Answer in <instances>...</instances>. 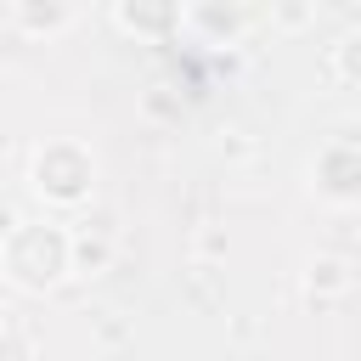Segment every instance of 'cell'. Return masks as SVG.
<instances>
[{
  "label": "cell",
  "mask_w": 361,
  "mask_h": 361,
  "mask_svg": "<svg viewBox=\"0 0 361 361\" xmlns=\"http://www.w3.org/2000/svg\"><path fill=\"white\" fill-rule=\"evenodd\" d=\"M6 265H11L17 282L45 288V282L62 276V265H68V243H62L51 226H23V231L11 237V248H6Z\"/></svg>",
  "instance_id": "cell-1"
},
{
  "label": "cell",
  "mask_w": 361,
  "mask_h": 361,
  "mask_svg": "<svg viewBox=\"0 0 361 361\" xmlns=\"http://www.w3.org/2000/svg\"><path fill=\"white\" fill-rule=\"evenodd\" d=\"M34 175H39V192H51V197H79L85 186H90V158L79 152V147H68V141H56V147H45L39 152V164H34Z\"/></svg>",
  "instance_id": "cell-2"
}]
</instances>
